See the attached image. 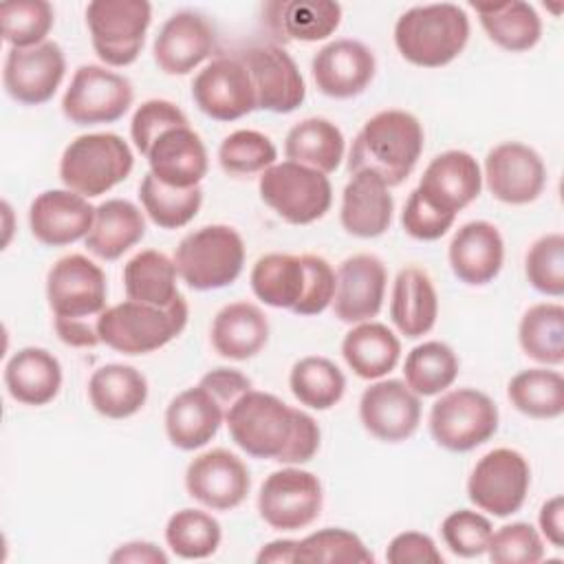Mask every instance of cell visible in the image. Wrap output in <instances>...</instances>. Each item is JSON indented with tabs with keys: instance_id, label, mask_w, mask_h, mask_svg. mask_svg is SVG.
I'll return each mask as SVG.
<instances>
[{
	"instance_id": "7c38bea8",
	"label": "cell",
	"mask_w": 564,
	"mask_h": 564,
	"mask_svg": "<svg viewBox=\"0 0 564 564\" xmlns=\"http://www.w3.org/2000/svg\"><path fill=\"white\" fill-rule=\"evenodd\" d=\"M322 502L319 478L293 465L271 471L258 494L260 518L278 531H297L313 524L322 511Z\"/></svg>"
},
{
	"instance_id": "be15d7a7",
	"label": "cell",
	"mask_w": 564,
	"mask_h": 564,
	"mask_svg": "<svg viewBox=\"0 0 564 564\" xmlns=\"http://www.w3.org/2000/svg\"><path fill=\"white\" fill-rule=\"evenodd\" d=\"M295 549H297V540H273L258 551L256 562L258 564H295Z\"/></svg>"
},
{
	"instance_id": "9c48e42d",
	"label": "cell",
	"mask_w": 564,
	"mask_h": 564,
	"mask_svg": "<svg viewBox=\"0 0 564 564\" xmlns=\"http://www.w3.org/2000/svg\"><path fill=\"white\" fill-rule=\"evenodd\" d=\"M498 430L496 403L476 388H456L434 401L430 434L447 452H471Z\"/></svg>"
},
{
	"instance_id": "91938a15",
	"label": "cell",
	"mask_w": 564,
	"mask_h": 564,
	"mask_svg": "<svg viewBox=\"0 0 564 564\" xmlns=\"http://www.w3.org/2000/svg\"><path fill=\"white\" fill-rule=\"evenodd\" d=\"M57 337L73 348H93L101 344L97 333V319H62L55 317Z\"/></svg>"
},
{
	"instance_id": "11a10c76",
	"label": "cell",
	"mask_w": 564,
	"mask_h": 564,
	"mask_svg": "<svg viewBox=\"0 0 564 564\" xmlns=\"http://www.w3.org/2000/svg\"><path fill=\"white\" fill-rule=\"evenodd\" d=\"M454 220L456 216L438 212L416 189L410 192L405 207L401 212V227L405 229V234L423 242L438 240L441 236H445Z\"/></svg>"
},
{
	"instance_id": "f35d334b",
	"label": "cell",
	"mask_w": 564,
	"mask_h": 564,
	"mask_svg": "<svg viewBox=\"0 0 564 564\" xmlns=\"http://www.w3.org/2000/svg\"><path fill=\"white\" fill-rule=\"evenodd\" d=\"M249 282L253 295L267 306L293 311L306 286L304 258L293 253L260 256L251 269Z\"/></svg>"
},
{
	"instance_id": "ffe728a7",
	"label": "cell",
	"mask_w": 564,
	"mask_h": 564,
	"mask_svg": "<svg viewBox=\"0 0 564 564\" xmlns=\"http://www.w3.org/2000/svg\"><path fill=\"white\" fill-rule=\"evenodd\" d=\"M375 70V53L364 42L350 37L328 42L311 62L317 90L333 99H350L361 95L372 82Z\"/></svg>"
},
{
	"instance_id": "d6986e66",
	"label": "cell",
	"mask_w": 564,
	"mask_h": 564,
	"mask_svg": "<svg viewBox=\"0 0 564 564\" xmlns=\"http://www.w3.org/2000/svg\"><path fill=\"white\" fill-rule=\"evenodd\" d=\"M359 419L375 438L401 443L410 438L421 423V397L414 394L405 381H375L361 392Z\"/></svg>"
},
{
	"instance_id": "277c9868",
	"label": "cell",
	"mask_w": 564,
	"mask_h": 564,
	"mask_svg": "<svg viewBox=\"0 0 564 564\" xmlns=\"http://www.w3.org/2000/svg\"><path fill=\"white\" fill-rule=\"evenodd\" d=\"M172 260L189 289H225L242 273L245 240L229 225H205L181 238Z\"/></svg>"
},
{
	"instance_id": "4316f807",
	"label": "cell",
	"mask_w": 564,
	"mask_h": 564,
	"mask_svg": "<svg viewBox=\"0 0 564 564\" xmlns=\"http://www.w3.org/2000/svg\"><path fill=\"white\" fill-rule=\"evenodd\" d=\"M227 410L200 383L178 392L165 410V434L183 452L207 445L220 430Z\"/></svg>"
},
{
	"instance_id": "d590c367",
	"label": "cell",
	"mask_w": 564,
	"mask_h": 564,
	"mask_svg": "<svg viewBox=\"0 0 564 564\" xmlns=\"http://www.w3.org/2000/svg\"><path fill=\"white\" fill-rule=\"evenodd\" d=\"M344 148L346 141L341 130L324 117H308L297 121L284 139L286 161L313 167L322 174H330L339 167Z\"/></svg>"
},
{
	"instance_id": "6125c7cd",
	"label": "cell",
	"mask_w": 564,
	"mask_h": 564,
	"mask_svg": "<svg viewBox=\"0 0 564 564\" xmlns=\"http://www.w3.org/2000/svg\"><path fill=\"white\" fill-rule=\"evenodd\" d=\"M562 516H564L562 496L549 498V500L542 505L540 516H538L542 535H544L546 542H551L555 549H562V544H564V520H562Z\"/></svg>"
},
{
	"instance_id": "6da1fadb",
	"label": "cell",
	"mask_w": 564,
	"mask_h": 564,
	"mask_svg": "<svg viewBox=\"0 0 564 564\" xmlns=\"http://www.w3.org/2000/svg\"><path fill=\"white\" fill-rule=\"evenodd\" d=\"M421 152V121L408 110H381L357 132L348 152V172H370L388 187H394L412 174Z\"/></svg>"
},
{
	"instance_id": "f1b7e54d",
	"label": "cell",
	"mask_w": 564,
	"mask_h": 564,
	"mask_svg": "<svg viewBox=\"0 0 564 564\" xmlns=\"http://www.w3.org/2000/svg\"><path fill=\"white\" fill-rule=\"evenodd\" d=\"M394 198L390 187L370 172H357L341 194L339 220L346 234L355 238H377L392 223Z\"/></svg>"
},
{
	"instance_id": "f6af8a7d",
	"label": "cell",
	"mask_w": 564,
	"mask_h": 564,
	"mask_svg": "<svg viewBox=\"0 0 564 564\" xmlns=\"http://www.w3.org/2000/svg\"><path fill=\"white\" fill-rule=\"evenodd\" d=\"M220 522L200 509H181L165 524V542L170 551L183 560H205L220 546Z\"/></svg>"
},
{
	"instance_id": "c3c4849f",
	"label": "cell",
	"mask_w": 564,
	"mask_h": 564,
	"mask_svg": "<svg viewBox=\"0 0 564 564\" xmlns=\"http://www.w3.org/2000/svg\"><path fill=\"white\" fill-rule=\"evenodd\" d=\"M278 159L273 141L258 130H236L218 148V163L231 176H251L269 170Z\"/></svg>"
},
{
	"instance_id": "f5cc1de1",
	"label": "cell",
	"mask_w": 564,
	"mask_h": 564,
	"mask_svg": "<svg viewBox=\"0 0 564 564\" xmlns=\"http://www.w3.org/2000/svg\"><path fill=\"white\" fill-rule=\"evenodd\" d=\"M178 126H189V121L176 104L167 99H148L132 115L130 137L134 148L145 156L163 132Z\"/></svg>"
},
{
	"instance_id": "5b68a950",
	"label": "cell",
	"mask_w": 564,
	"mask_h": 564,
	"mask_svg": "<svg viewBox=\"0 0 564 564\" xmlns=\"http://www.w3.org/2000/svg\"><path fill=\"white\" fill-rule=\"evenodd\" d=\"M132 167V150L119 134L90 132L75 137L64 148L59 159V178L66 189L93 198L123 183Z\"/></svg>"
},
{
	"instance_id": "52a82bcc",
	"label": "cell",
	"mask_w": 564,
	"mask_h": 564,
	"mask_svg": "<svg viewBox=\"0 0 564 564\" xmlns=\"http://www.w3.org/2000/svg\"><path fill=\"white\" fill-rule=\"evenodd\" d=\"M152 22L145 0H93L86 7V24L97 57L106 66H130L137 62Z\"/></svg>"
},
{
	"instance_id": "9f6ffc18",
	"label": "cell",
	"mask_w": 564,
	"mask_h": 564,
	"mask_svg": "<svg viewBox=\"0 0 564 564\" xmlns=\"http://www.w3.org/2000/svg\"><path fill=\"white\" fill-rule=\"evenodd\" d=\"M390 564H443V555L434 540L421 531H403L394 535L386 549Z\"/></svg>"
},
{
	"instance_id": "ee69618b",
	"label": "cell",
	"mask_w": 564,
	"mask_h": 564,
	"mask_svg": "<svg viewBox=\"0 0 564 564\" xmlns=\"http://www.w3.org/2000/svg\"><path fill=\"white\" fill-rule=\"evenodd\" d=\"M139 198L148 218L161 229L185 227L198 214L203 205L200 185L178 189L161 183L152 172H148L139 185Z\"/></svg>"
},
{
	"instance_id": "db71d44e",
	"label": "cell",
	"mask_w": 564,
	"mask_h": 564,
	"mask_svg": "<svg viewBox=\"0 0 564 564\" xmlns=\"http://www.w3.org/2000/svg\"><path fill=\"white\" fill-rule=\"evenodd\" d=\"M304 264H306V286L304 295L293 308L295 315H319L324 313L335 297V286H337V275L335 269L324 260L322 256L315 253H302Z\"/></svg>"
},
{
	"instance_id": "680465c9",
	"label": "cell",
	"mask_w": 564,
	"mask_h": 564,
	"mask_svg": "<svg viewBox=\"0 0 564 564\" xmlns=\"http://www.w3.org/2000/svg\"><path fill=\"white\" fill-rule=\"evenodd\" d=\"M317 449H319V425L311 414H306L304 410H297V423H295L291 445L286 447V452L278 463L302 465V463H308L317 454Z\"/></svg>"
},
{
	"instance_id": "8d00e7d4",
	"label": "cell",
	"mask_w": 564,
	"mask_h": 564,
	"mask_svg": "<svg viewBox=\"0 0 564 564\" xmlns=\"http://www.w3.org/2000/svg\"><path fill=\"white\" fill-rule=\"evenodd\" d=\"M478 13L480 26L494 44L509 53H522L533 48L542 37V20L533 4L522 0L471 4Z\"/></svg>"
},
{
	"instance_id": "74e56055",
	"label": "cell",
	"mask_w": 564,
	"mask_h": 564,
	"mask_svg": "<svg viewBox=\"0 0 564 564\" xmlns=\"http://www.w3.org/2000/svg\"><path fill=\"white\" fill-rule=\"evenodd\" d=\"M176 264L163 251L143 249L134 253L123 267L126 297L152 306L167 308L178 297Z\"/></svg>"
},
{
	"instance_id": "1f68e13d",
	"label": "cell",
	"mask_w": 564,
	"mask_h": 564,
	"mask_svg": "<svg viewBox=\"0 0 564 564\" xmlns=\"http://www.w3.org/2000/svg\"><path fill=\"white\" fill-rule=\"evenodd\" d=\"M4 386L18 403L46 405L62 388V366L46 348H20L4 366Z\"/></svg>"
},
{
	"instance_id": "bcb514c9",
	"label": "cell",
	"mask_w": 564,
	"mask_h": 564,
	"mask_svg": "<svg viewBox=\"0 0 564 564\" xmlns=\"http://www.w3.org/2000/svg\"><path fill=\"white\" fill-rule=\"evenodd\" d=\"M375 555L361 538L348 529L326 527L297 540L295 562L300 564H368Z\"/></svg>"
},
{
	"instance_id": "ba28073f",
	"label": "cell",
	"mask_w": 564,
	"mask_h": 564,
	"mask_svg": "<svg viewBox=\"0 0 564 564\" xmlns=\"http://www.w3.org/2000/svg\"><path fill=\"white\" fill-rule=\"evenodd\" d=\"M258 189L264 205L291 225H311L319 220L333 203L328 176L293 161L273 163L264 170Z\"/></svg>"
},
{
	"instance_id": "484cf974",
	"label": "cell",
	"mask_w": 564,
	"mask_h": 564,
	"mask_svg": "<svg viewBox=\"0 0 564 564\" xmlns=\"http://www.w3.org/2000/svg\"><path fill=\"white\" fill-rule=\"evenodd\" d=\"M150 172L165 185L187 189L200 185L207 174V150L196 130L189 126L170 128L145 154Z\"/></svg>"
},
{
	"instance_id": "ac0fdd59",
	"label": "cell",
	"mask_w": 564,
	"mask_h": 564,
	"mask_svg": "<svg viewBox=\"0 0 564 564\" xmlns=\"http://www.w3.org/2000/svg\"><path fill=\"white\" fill-rule=\"evenodd\" d=\"M249 487L251 476L247 465L223 447L198 454L185 469L187 494L214 511H229L242 505Z\"/></svg>"
},
{
	"instance_id": "2e32d148",
	"label": "cell",
	"mask_w": 564,
	"mask_h": 564,
	"mask_svg": "<svg viewBox=\"0 0 564 564\" xmlns=\"http://www.w3.org/2000/svg\"><path fill=\"white\" fill-rule=\"evenodd\" d=\"M64 73L66 57L62 46L46 40L31 48H9L2 68V84L13 101L40 106L55 95Z\"/></svg>"
},
{
	"instance_id": "6f0895ef",
	"label": "cell",
	"mask_w": 564,
	"mask_h": 564,
	"mask_svg": "<svg viewBox=\"0 0 564 564\" xmlns=\"http://www.w3.org/2000/svg\"><path fill=\"white\" fill-rule=\"evenodd\" d=\"M198 383L209 390L225 410H229L245 392L251 390V379L236 368H214L205 372Z\"/></svg>"
},
{
	"instance_id": "9a60e30c",
	"label": "cell",
	"mask_w": 564,
	"mask_h": 564,
	"mask_svg": "<svg viewBox=\"0 0 564 564\" xmlns=\"http://www.w3.org/2000/svg\"><path fill=\"white\" fill-rule=\"evenodd\" d=\"M245 62L260 110L286 115L302 106L306 97L304 77L295 59L280 44H258L238 53Z\"/></svg>"
},
{
	"instance_id": "d4e9b609",
	"label": "cell",
	"mask_w": 564,
	"mask_h": 564,
	"mask_svg": "<svg viewBox=\"0 0 564 564\" xmlns=\"http://www.w3.org/2000/svg\"><path fill=\"white\" fill-rule=\"evenodd\" d=\"M452 273L469 284L491 282L505 262V240L489 220H469L452 238L447 249Z\"/></svg>"
},
{
	"instance_id": "e0dca14e",
	"label": "cell",
	"mask_w": 564,
	"mask_h": 564,
	"mask_svg": "<svg viewBox=\"0 0 564 564\" xmlns=\"http://www.w3.org/2000/svg\"><path fill=\"white\" fill-rule=\"evenodd\" d=\"M482 178L500 203L527 205L544 192L546 165L533 148L505 141L487 152Z\"/></svg>"
},
{
	"instance_id": "f907efd6",
	"label": "cell",
	"mask_w": 564,
	"mask_h": 564,
	"mask_svg": "<svg viewBox=\"0 0 564 564\" xmlns=\"http://www.w3.org/2000/svg\"><path fill=\"white\" fill-rule=\"evenodd\" d=\"M485 553L494 564H535L544 557V542L529 522H511L491 533Z\"/></svg>"
},
{
	"instance_id": "3957f363",
	"label": "cell",
	"mask_w": 564,
	"mask_h": 564,
	"mask_svg": "<svg viewBox=\"0 0 564 564\" xmlns=\"http://www.w3.org/2000/svg\"><path fill=\"white\" fill-rule=\"evenodd\" d=\"M187 315L183 295L167 308L123 300L99 315L97 333L101 344L117 352L148 355L176 339L187 326Z\"/></svg>"
},
{
	"instance_id": "8992f818",
	"label": "cell",
	"mask_w": 564,
	"mask_h": 564,
	"mask_svg": "<svg viewBox=\"0 0 564 564\" xmlns=\"http://www.w3.org/2000/svg\"><path fill=\"white\" fill-rule=\"evenodd\" d=\"M231 441L253 458L280 460L291 445L297 408L269 392H245L225 414Z\"/></svg>"
},
{
	"instance_id": "681fc988",
	"label": "cell",
	"mask_w": 564,
	"mask_h": 564,
	"mask_svg": "<svg viewBox=\"0 0 564 564\" xmlns=\"http://www.w3.org/2000/svg\"><path fill=\"white\" fill-rule=\"evenodd\" d=\"M529 284L549 297L564 295V236L553 231L538 238L524 258Z\"/></svg>"
},
{
	"instance_id": "7402d4cb",
	"label": "cell",
	"mask_w": 564,
	"mask_h": 564,
	"mask_svg": "<svg viewBox=\"0 0 564 564\" xmlns=\"http://www.w3.org/2000/svg\"><path fill=\"white\" fill-rule=\"evenodd\" d=\"M216 46L214 26L196 11H176L159 29L152 55L165 75H187L200 66Z\"/></svg>"
},
{
	"instance_id": "30bf717a",
	"label": "cell",
	"mask_w": 564,
	"mask_h": 564,
	"mask_svg": "<svg viewBox=\"0 0 564 564\" xmlns=\"http://www.w3.org/2000/svg\"><path fill=\"white\" fill-rule=\"evenodd\" d=\"M531 485L529 460L511 447L487 452L471 469L467 498L496 518H507L522 509Z\"/></svg>"
},
{
	"instance_id": "4dcf8cb0",
	"label": "cell",
	"mask_w": 564,
	"mask_h": 564,
	"mask_svg": "<svg viewBox=\"0 0 564 564\" xmlns=\"http://www.w3.org/2000/svg\"><path fill=\"white\" fill-rule=\"evenodd\" d=\"M209 335L220 357L245 361L267 346L269 319L262 308L251 302H229L216 313Z\"/></svg>"
},
{
	"instance_id": "603a6c76",
	"label": "cell",
	"mask_w": 564,
	"mask_h": 564,
	"mask_svg": "<svg viewBox=\"0 0 564 564\" xmlns=\"http://www.w3.org/2000/svg\"><path fill=\"white\" fill-rule=\"evenodd\" d=\"M482 189V172L478 161L465 150H447L436 154L425 167L416 192L438 212L456 216Z\"/></svg>"
},
{
	"instance_id": "836d02e7",
	"label": "cell",
	"mask_w": 564,
	"mask_h": 564,
	"mask_svg": "<svg viewBox=\"0 0 564 564\" xmlns=\"http://www.w3.org/2000/svg\"><path fill=\"white\" fill-rule=\"evenodd\" d=\"M341 355L357 377L372 381L397 368L401 357V341L386 324L368 319L355 324L344 335Z\"/></svg>"
},
{
	"instance_id": "cb8c5ba5",
	"label": "cell",
	"mask_w": 564,
	"mask_h": 564,
	"mask_svg": "<svg viewBox=\"0 0 564 564\" xmlns=\"http://www.w3.org/2000/svg\"><path fill=\"white\" fill-rule=\"evenodd\" d=\"M95 207L73 189H46L29 207V227L37 242L64 247L88 236Z\"/></svg>"
},
{
	"instance_id": "816d5d0a",
	"label": "cell",
	"mask_w": 564,
	"mask_h": 564,
	"mask_svg": "<svg viewBox=\"0 0 564 564\" xmlns=\"http://www.w3.org/2000/svg\"><path fill=\"white\" fill-rule=\"evenodd\" d=\"M494 527L487 516L471 509L452 511L443 524L441 535L445 546L458 557H478L487 551Z\"/></svg>"
},
{
	"instance_id": "83f0119b",
	"label": "cell",
	"mask_w": 564,
	"mask_h": 564,
	"mask_svg": "<svg viewBox=\"0 0 564 564\" xmlns=\"http://www.w3.org/2000/svg\"><path fill=\"white\" fill-rule=\"evenodd\" d=\"M269 33L280 42H319L341 22V4L330 0H271L262 7Z\"/></svg>"
},
{
	"instance_id": "60d3db41",
	"label": "cell",
	"mask_w": 564,
	"mask_h": 564,
	"mask_svg": "<svg viewBox=\"0 0 564 564\" xmlns=\"http://www.w3.org/2000/svg\"><path fill=\"white\" fill-rule=\"evenodd\" d=\"M511 405L531 419H557L564 412V377L551 368H527L507 386Z\"/></svg>"
},
{
	"instance_id": "7bdbcfd3",
	"label": "cell",
	"mask_w": 564,
	"mask_h": 564,
	"mask_svg": "<svg viewBox=\"0 0 564 564\" xmlns=\"http://www.w3.org/2000/svg\"><path fill=\"white\" fill-rule=\"evenodd\" d=\"M458 357L443 341H423L414 346L403 364L405 386L419 397L445 392L458 377Z\"/></svg>"
},
{
	"instance_id": "7a4b0ae2",
	"label": "cell",
	"mask_w": 564,
	"mask_h": 564,
	"mask_svg": "<svg viewBox=\"0 0 564 564\" xmlns=\"http://www.w3.org/2000/svg\"><path fill=\"white\" fill-rule=\"evenodd\" d=\"M469 40V18L452 2L419 4L399 15L394 44L403 59L421 68H441L454 62Z\"/></svg>"
},
{
	"instance_id": "4fadbf2b",
	"label": "cell",
	"mask_w": 564,
	"mask_h": 564,
	"mask_svg": "<svg viewBox=\"0 0 564 564\" xmlns=\"http://www.w3.org/2000/svg\"><path fill=\"white\" fill-rule=\"evenodd\" d=\"M106 295V273L82 253L64 256L48 269L46 300L55 317L99 319L108 308Z\"/></svg>"
},
{
	"instance_id": "b9f144b4",
	"label": "cell",
	"mask_w": 564,
	"mask_h": 564,
	"mask_svg": "<svg viewBox=\"0 0 564 564\" xmlns=\"http://www.w3.org/2000/svg\"><path fill=\"white\" fill-rule=\"evenodd\" d=\"M289 388L302 405L311 410H330L346 392V377L328 357L308 355L293 364Z\"/></svg>"
},
{
	"instance_id": "d6a6232c",
	"label": "cell",
	"mask_w": 564,
	"mask_h": 564,
	"mask_svg": "<svg viewBox=\"0 0 564 564\" xmlns=\"http://www.w3.org/2000/svg\"><path fill=\"white\" fill-rule=\"evenodd\" d=\"M145 236L141 209L126 198H108L95 207V220L84 238L88 251L99 260H117Z\"/></svg>"
},
{
	"instance_id": "ab89813d",
	"label": "cell",
	"mask_w": 564,
	"mask_h": 564,
	"mask_svg": "<svg viewBox=\"0 0 564 564\" xmlns=\"http://www.w3.org/2000/svg\"><path fill=\"white\" fill-rule=\"evenodd\" d=\"M522 352L544 366L564 361V308L557 302H540L524 311L518 324Z\"/></svg>"
},
{
	"instance_id": "94428289",
	"label": "cell",
	"mask_w": 564,
	"mask_h": 564,
	"mask_svg": "<svg viewBox=\"0 0 564 564\" xmlns=\"http://www.w3.org/2000/svg\"><path fill=\"white\" fill-rule=\"evenodd\" d=\"M108 560L112 564H167L170 557L154 542L134 540L117 546Z\"/></svg>"
},
{
	"instance_id": "e575fe53",
	"label": "cell",
	"mask_w": 564,
	"mask_h": 564,
	"mask_svg": "<svg viewBox=\"0 0 564 564\" xmlns=\"http://www.w3.org/2000/svg\"><path fill=\"white\" fill-rule=\"evenodd\" d=\"M88 399L106 419H128L148 401V379L126 364H106L88 379Z\"/></svg>"
},
{
	"instance_id": "f546056e",
	"label": "cell",
	"mask_w": 564,
	"mask_h": 564,
	"mask_svg": "<svg viewBox=\"0 0 564 564\" xmlns=\"http://www.w3.org/2000/svg\"><path fill=\"white\" fill-rule=\"evenodd\" d=\"M438 317V295L432 278L421 267L397 273L390 297V319L410 339L427 335Z\"/></svg>"
},
{
	"instance_id": "8fae6325",
	"label": "cell",
	"mask_w": 564,
	"mask_h": 564,
	"mask_svg": "<svg viewBox=\"0 0 564 564\" xmlns=\"http://www.w3.org/2000/svg\"><path fill=\"white\" fill-rule=\"evenodd\" d=\"M132 99L134 90L128 77L106 66L84 64L62 97V112L75 126L115 123L128 112Z\"/></svg>"
},
{
	"instance_id": "7dc6e473",
	"label": "cell",
	"mask_w": 564,
	"mask_h": 564,
	"mask_svg": "<svg viewBox=\"0 0 564 564\" xmlns=\"http://www.w3.org/2000/svg\"><path fill=\"white\" fill-rule=\"evenodd\" d=\"M0 24L11 48H31L46 42L55 13L46 0H13L0 4Z\"/></svg>"
},
{
	"instance_id": "44dd1931",
	"label": "cell",
	"mask_w": 564,
	"mask_h": 564,
	"mask_svg": "<svg viewBox=\"0 0 564 564\" xmlns=\"http://www.w3.org/2000/svg\"><path fill=\"white\" fill-rule=\"evenodd\" d=\"M335 275L337 286L333 311L339 322L359 324L379 315L383 306L388 271L375 253H355L346 258Z\"/></svg>"
},
{
	"instance_id": "5bb4252c",
	"label": "cell",
	"mask_w": 564,
	"mask_h": 564,
	"mask_svg": "<svg viewBox=\"0 0 564 564\" xmlns=\"http://www.w3.org/2000/svg\"><path fill=\"white\" fill-rule=\"evenodd\" d=\"M192 99L216 121H236L258 108L251 75L238 53L218 55L205 64L192 82Z\"/></svg>"
}]
</instances>
